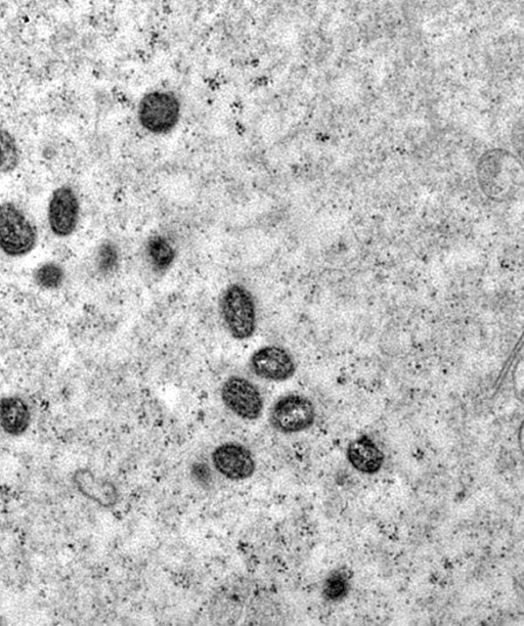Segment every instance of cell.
<instances>
[{
	"label": "cell",
	"mask_w": 524,
	"mask_h": 626,
	"mask_svg": "<svg viewBox=\"0 0 524 626\" xmlns=\"http://www.w3.org/2000/svg\"><path fill=\"white\" fill-rule=\"evenodd\" d=\"M250 368L255 376L271 382H285L296 373L293 356L276 345L257 349L251 356Z\"/></svg>",
	"instance_id": "7"
},
{
	"label": "cell",
	"mask_w": 524,
	"mask_h": 626,
	"mask_svg": "<svg viewBox=\"0 0 524 626\" xmlns=\"http://www.w3.org/2000/svg\"><path fill=\"white\" fill-rule=\"evenodd\" d=\"M212 462L218 473L235 481L250 478L256 468L250 451L236 442H228L216 447L212 454Z\"/></svg>",
	"instance_id": "9"
},
{
	"label": "cell",
	"mask_w": 524,
	"mask_h": 626,
	"mask_svg": "<svg viewBox=\"0 0 524 626\" xmlns=\"http://www.w3.org/2000/svg\"><path fill=\"white\" fill-rule=\"evenodd\" d=\"M34 283L41 289L58 290L66 280L64 267L57 262H47L38 266L33 273Z\"/></svg>",
	"instance_id": "14"
},
{
	"label": "cell",
	"mask_w": 524,
	"mask_h": 626,
	"mask_svg": "<svg viewBox=\"0 0 524 626\" xmlns=\"http://www.w3.org/2000/svg\"><path fill=\"white\" fill-rule=\"evenodd\" d=\"M73 483L81 495L104 508H112L118 502L116 486L109 480L97 477L89 469L76 470Z\"/></svg>",
	"instance_id": "10"
},
{
	"label": "cell",
	"mask_w": 524,
	"mask_h": 626,
	"mask_svg": "<svg viewBox=\"0 0 524 626\" xmlns=\"http://www.w3.org/2000/svg\"><path fill=\"white\" fill-rule=\"evenodd\" d=\"M181 116V104L176 95L167 92L148 94L141 101L139 120L142 126L154 134H163L177 126Z\"/></svg>",
	"instance_id": "4"
},
{
	"label": "cell",
	"mask_w": 524,
	"mask_h": 626,
	"mask_svg": "<svg viewBox=\"0 0 524 626\" xmlns=\"http://www.w3.org/2000/svg\"><path fill=\"white\" fill-rule=\"evenodd\" d=\"M32 422V413L27 402L20 396L0 399V428L13 437L22 436Z\"/></svg>",
	"instance_id": "11"
},
{
	"label": "cell",
	"mask_w": 524,
	"mask_h": 626,
	"mask_svg": "<svg viewBox=\"0 0 524 626\" xmlns=\"http://www.w3.org/2000/svg\"><path fill=\"white\" fill-rule=\"evenodd\" d=\"M351 573L345 569H339L331 573L325 581L323 595L330 602H337L346 597L349 591Z\"/></svg>",
	"instance_id": "16"
},
{
	"label": "cell",
	"mask_w": 524,
	"mask_h": 626,
	"mask_svg": "<svg viewBox=\"0 0 524 626\" xmlns=\"http://www.w3.org/2000/svg\"><path fill=\"white\" fill-rule=\"evenodd\" d=\"M347 459L359 472L375 474L382 468L385 457L376 443L364 435L348 445Z\"/></svg>",
	"instance_id": "12"
},
{
	"label": "cell",
	"mask_w": 524,
	"mask_h": 626,
	"mask_svg": "<svg viewBox=\"0 0 524 626\" xmlns=\"http://www.w3.org/2000/svg\"><path fill=\"white\" fill-rule=\"evenodd\" d=\"M118 261L117 249L110 243L104 244L98 253L97 264L102 273H109L113 270Z\"/></svg>",
	"instance_id": "17"
},
{
	"label": "cell",
	"mask_w": 524,
	"mask_h": 626,
	"mask_svg": "<svg viewBox=\"0 0 524 626\" xmlns=\"http://www.w3.org/2000/svg\"><path fill=\"white\" fill-rule=\"evenodd\" d=\"M146 255L152 270L156 273H164L176 260L177 251L167 238L154 236L147 243Z\"/></svg>",
	"instance_id": "13"
},
{
	"label": "cell",
	"mask_w": 524,
	"mask_h": 626,
	"mask_svg": "<svg viewBox=\"0 0 524 626\" xmlns=\"http://www.w3.org/2000/svg\"><path fill=\"white\" fill-rule=\"evenodd\" d=\"M21 153L12 134L0 129V173L13 172L20 163Z\"/></svg>",
	"instance_id": "15"
},
{
	"label": "cell",
	"mask_w": 524,
	"mask_h": 626,
	"mask_svg": "<svg viewBox=\"0 0 524 626\" xmlns=\"http://www.w3.org/2000/svg\"><path fill=\"white\" fill-rule=\"evenodd\" d=\"M80 204L70 187L57 189L50 200L48 222L52 233L59 238L70 237L77 229Z\"/></svg>",
	"instance_id": "8"
},
{
	"label": "cell",
	"mask_w": 524,
	"mask_h": 626,
	"mask_svg": "<svg viewBox=\"0 0 524 626\" xmlns=\"http://www.w3.org/2000/svg\"><path fill=\"white\" fill-rule=\"evenodd\" d=\"M221 315L230 335L236 340L250 339L257 328L254 298L242 285L229 286L221 298Z\"/></svg>",
	"instance_id": "2"
},
{
	"label": "cell",
	"mask_w": 524,
	"mask_h": 626,
	"mask_svg": "<svg viewBox=\"0 0 524 626\" xmlns=\"http://www.w3.org/2000/svg\"><path fill=\"white\" fill-rule=\"evenodd\" d=\"M269 419L271 426L280 433H298L314 425L316 408L308 397L289 394L276 401Z\"/></svg>",
	"instance_id": "3"
},
{
	"label": "cell",
	"mask_w": 524,
	"mask_h": 626,
	"mask_svg": "<svg viewBox=\"0 0 524 626\" xmlns=\"http://www.w3.org/2000/svg\"><path fill=\"white\" fill-rule=\"evenodd\" d=\"M479 182L484 185L483 189L493 194L506 190H513L517 183L522 182V172L517 160L503 151L492 152L491 156L483 157L479 164Z\"/></svg>",
	"instance_id": "5"
},
{
	"label": "cell",
	"mask_w": 524,
	"mask_h": 626,
	"mask_svg": "<svg viewBox=\"0 0 524 626\" xmlns=\"http://www.w3.org/2000/svg\"><path fill=\"white\" fill-rule=\"evenodd\" d=\"M224 405L237 417L246 421L260 418L264 412V398L258 388L246 378L230 377L222 387Z\"/></svg>",
	"instance_id": "6"
},
{
	"label": "cell",
	"mask_w": 524,
	"mask_h": 626,
	"mask_svg": "<svg viewBox=\"0 0 524 626\" xmlns=\"http://www.w3.org/2000/svg\"><path fill=\"white\" fill-rule=\"evenodd\" d=\"M37 240L35 226L16 204H0V251L9 257H23L34 250Z\"/></svg>",
	"instance_id": "1"
}]
</instances>
